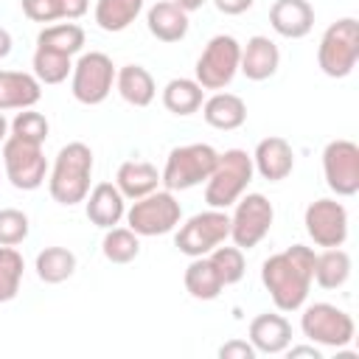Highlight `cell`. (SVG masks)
Returning a JSON list of instances; mask_svg holds the SVG:
<instances>
[{"label":"cell","mask_w":359,"mask_h":359,"mask_svg":"<svg viewBox=\"0 0 359 359\" xmlns=\"http://www.w3.org/2000/svg\"><path fill=\"white\" fill-rule=\"evenodd\" d=\"M171 3H177V6L182 8V11H188V14H191V11H196V8H202V6L208 3V0H171Z\"/></svg>","instance_id":"cell-42"},{"label":"cell","mask_w":359,"mask_h":359,"mask_svg":"<svg viewBox=\"0 0 359 359\" xmlns=\"http://www.w3.org/2000/svg\"><path fill=\"white\" fill-rule=\"evenodd\" d=\"M115 185L123 194V199L135 202V199L160 188V171H157V165H151L146 160H126V163L118 165Z\"/></svg>","instance_id":"cell-23"},{"label":"cell","mask_w":359,"mask_h":359,"mask_svg":"<svg viewBox=\"0 0 359 359\" xmlns=\"http://www.w3.org/2000/svg\"><path fill=\"white\" fill-rule=\"evenodd\" d=\"M216 157H219V151L210 143L177 146L165 157V165L160 171V185L165 191H191L210 177Z\"/></svg>","instance_id":"cell-4"},{"label":"cell","mask_w":359,"mask_h":359,"mask_svg":"<svg viewBox=\"0 0 359 359\" xmlns=\"http://www.w3.org/2000/svg\"><path fill=\"white\" fill-rule=\"evenodd\" d=\"M11 48H14V42H11V34L0 25V59H6L8 53H11Z\"/></svg>","instance_id":"cell-41"},{"label":"cell","mask_w":359,"mask_h":359,"mask_svg":"<svg viewBox=\"0 0 359 359\" xmlns=\"http://www.w3.org/2000/svg\"><path fill=\"white\" fill-rule=\"evenodd\" d=\"M42 98V84L34 73L0 70V109H28Z\"/></svg>","instance_id":"cell-21"},{"label":"cell","mask_w":359,"mask_h":359,"mask_svg":"<svg viewBox=\"0 0 359 359\" xmlns=\"http://www.w3.org/2000/svg\"><path fill=\"white\" fill-rule=\"evenodd\" d=\"M84 28L76 25V22H56V25H45L39 34H36V45L39 48H50L56 53H65V56H76L81 53L84 48Z\"/></svg>","instance_id":"cell-30"},{"label":"cell","mask_w":359,"mask_h":359,"mask_svg":"<svg viewBox=\"0 0 359 359\" xmlns=\"http://www.w3.org/2000/svg\"><path fill=\"white\" fill-rule=\"evenodd\" d=\"M3 168L17 191H36L48 177V160L39 143L20 140L14 135L3 143Z\"/></svg>","instance_id":"cell-12"},{"label":"cell","mask_w":359,"mask_h":359,"mask_svg":"<svg viewBox=\"0 0 359 359\" xmlns=\"http://www.w3.org/2000/svg\"><path fill=\"white\" fill-rule=\"evenodd\" d=\"M230 238V216L227 210L219 208H208L202 213H194L185 224H180L174 244L182 255L188 258H199L208 255L210 250H216L219 244H224Z\"/></svg>","instance_id":"cell-9"},{"label":"cell","mask_w":359,"mask_h":359,"mask_svg":"<svg viewBox=\"0 0 359 359\" xmlns=\"http://www.w3.org/2000/svg\"><path fill=\"white\" fill-rule=\"evenodd\" d=\"M283 353H289V359H297V356H309V359H323L320 348L311 342V345H289Z\"/></svg>","instance_id":"cell-40"},{"label":"cell","mask_w":359,"mask_h":359,"mask_svg":"<svg viewBox=\"0 0 359 359\" xmlns=\"http://www.w3.org/2000/svg\"><path fill=\"white\" fill-rule=\"evenodd\" d=\"M280 67V50L278 45L264 36V34H255L247 39V45L241 48V62H238V70L250 79V81H266L278 73Z\"/></svg>","instance_id":"cell-19"},{"label":"cell","mask_w":359,"mask_h":359,"mask_svg":"<svg viewBox=\"0 0 359 359\" xmlns=\"http://www.w3.org/2000/svg\"><path fill=\"white\" fill-rule=\"evenodd\" d=\"M252 154L244 149H227L216 157V165L210 177L205 180V202L208 208L227 210L238 202L241 194H247V185L252 182Z\"/></svg>","instance_id":"cell-3"},{"label":"cell","mask_w":359,"mask_h":359,"mask_svg":"<svg viewBox=\"0 0 359 359\" xmlns=\"http://www.w3.org/2000/svg\"><path fill=\"white\" fill-rule=\"evenodd\" d=\"M90 180H93V149L81 140L62 146L48 177V191L53 202L67 208L84 202V196L90 194Z\"/></svg>","instance_id":"cell-2"},{"label":"cell","mask_w":359,"mask_h":359,"mask_svg":"<svg viewBox=\"0 0 359 359\" xmlns=\"http://www.w3.org/2000/svg\"><path fill=\"white\" fill-rule=\"evenodd\" d=\"M303 224H306L309 238L323 250L342 247L348 238V210L342 202H337L331 196L309 202V208L303 213Z\"/></svg>","instance_id":"cell-14"},{"label":"cell","mask_w":359,"mask_h":359,"mask_svg":"<svg viewBox=\"0 0 359 359\" xmlns=\"http://www.w3.org/2000/svg\"><path fill=\"white\" fill-rule=\"evenodd\" d=\"M101 252L109 264H129L140 255V236L129 227H109L101 241Z\"/></svg>","instance_id":"cell-32"},{"label":"cell","mask_w":359,"mask_h":359,"mask_svg":"<svg viewBox=\"0 0 359 359\" xmlns=\"http://www.w3.org/2000/svg\"><path fill=\"white\" fill-rule=\"evenodd\" d=\"M199 109H202L205 123L213 129H222V132H233V129L244 126V121H247L244 98L236 93H224V90H216L210 98H205Z\"/></svg>","instance_id":"cell-20"},{"label":"cell","mask_w":359,"mask_h":359,"mask_svg":"<svg viewBox=\"0 0 359 359\" xmlns=\"http://www.w3.org/2000/svg\"><path fill=\"white\" fill-rule=\"evenodd\" d=\"M115 90L118 95L132 107H149L157 95V84L151 73L143 65H123L115 73Z\"/></svg>","instance_id":"cell-24"},{"label":"cell","mask_w":359,"mask_h":359,"mask_svg":"<svg viewBox=\"0 0 359 359\" xmlns=\"http://www.w3.org/2000/svg\"><path fill=\"white\" fill-rule=\"evenodd\" d=\"M185 292L194 297V300H216L224 289V280L219 278L213 261L208 255H199V258H191V264L185 266Z\"/></svg>","instance_id":"cell-25"},{"label":"cell","mask_w":359,"mask_h":359,"mask_svg":"<svg viewBox=\"0 0 359 359\" xmlns=\"http://www.w3.org/2000/svg\"><path fill=\"white\" fill-rule=\"evenodd\" d=\"M20 3H22V14L34 22L79 20L90 8V0H20Z\"/></svg>","instance_id":"cell-29"},{"label":"cell","mask_w":359,"mask_h":359,"mask_svg":"<svg viewBox=\"0 0 359 359\" xmlns=\"http://www.w3.org/2000/svg\"><path fill=\"white\" fill-rule=\"evenodd\" d=\"M31 67H34V76L39 79V84H62L73 73V59L65 56V53H56L50 48L36 45Z\"/></svg>","instance_id":"cell-33"},{"label":"cell","mask_w":359,"mask_h":359,"mask_svg":"<svg viewBox=\"0 0 359 359\" xmlns=\"http://www.w3.org/2000/svg\"><path fill=\"white\" fill-rule=\"evenodd\" d=\"M359 62V22L342 17L325 28L317 45V65L331 79H345Z\"/></svg>","instance_id":"cell-5"},{"label":"cell","mask_w":359,"mask_h":359,"mask_svg":"<svg viewBox=\"0 0 359 359\" xmlns=\"http://www.w3.org/2000/svg\"><path fill=\"white\" fill-rule=\"evenodd\" d=\"M252 3H255V0H213V6H216L222 14H227V17L244 14L247 8H252Z\"/></svg>","instance_id":"cell-39"},{"label":"cell","mask_w":359,"mask_h":359,"mask_svg":"<svg viewBox=\"0 0 359 359\" xmlns=\"http://www.w3.org/2000/svg\"><path fill=\"white\" fill-rule=\"evenodd\" d=\"M238 62H241V42L230 34H216L208 39L202 56L196 59L194 79L202 84V90H224L236 79Z\"/></svg>","instance_id":"cell-8"},{"label":"cell","mask_w":359,"mask_h":359,"mask_svg":"<svg viewBox=\"0 0 359 359\" xmlns=\"http://www.w3.org/2000/svg\"><path fill=\"white\" fill-rule=\"evenodd\" d=\"M123 219H126L129 230H135L137 236H165L180 224L182 208H180L174 191L157 188V191L135 199L132 208H126Z\"/></svg>","instance_id":"cell-7"},{"label":"cell","mask_w":359,"mask_h":359,"mask_svg":"<svg viewBox=\"0 0 359 359\" xmlns=\"http://www.w3.org/2000/svg\"><path fill=\"white\" fill-rule=\"evenodd\" d=\"M252 168L264 180L280 182V180H286L294 171V149L289 146L286 137L269 135V137L258 140V146L252 151Z\"/></svg>","instance_id":"cell-15"},{"label":"cell","mask_w":359,"mask_h":359,"mask_svg":"<svg viewBox=\"0 0 359 359\" xmlns=\"http://www.w3.org/2000/svg\"><path fill=\"white\" fill-rule=\"evenodd\" d=\"M351 278V255L342 247H325L314 258V283L323 289H339Z\"/></svg>","instance_id":"cell-26"},{"label":"cell","mask_w":359,"mask_h":359,"mask_svg":"<svg viewBox=\"0 0 359 359\" xmlns=\"http://www.w3.org/2000/svg\"><path fill=\"white\" fill-rule=\"evenodd\" d=\"M205 101V90L196 79H171L163 87V107L174 115H194Z\"/></svg>","instance_id":"cell-28"},{"label":"cell","mask_w":359,"mask_h":359,"mask_svg":"<svg viewBox=\"0 0 359 359\" xmlns=\"http://www.w3.org/2000/svg\"><path fill=\"white\" fill-rule=\"evenodd\" d=\"M314 258L317 252L306 244H292L283 252L269 255L261 264V283L269 292L278 311L303 309L311 283H314Z\"/></svg>","instance_id":"cell-1"},{"label":"cell","mask_w":359,"mask_h":359,"mask_svg":"<svg viewBox=\"0 0 359 359\" xmlns=\"http://www.w3.org/2000/svg\"><path fill=\"white\" fill-rule=\"evenodd\" d=\"M300 331L306 339L323 348H348L356 334L353 317L334 303H311L300 314Z\"/></svg>","instance_id":"cell-6"},{"label":"cell","mask_w":359,"mask_h":359,"mask_svg":"<svg viewBox=\"0 0 359 359\" xmlns=\"http://www.w3.org/2000/svg\"><path fill=\"white\" fill-rule=\"evenodd\" d=\"M8 129H11V135L14 137H20V140H28V143H45L48 140V132H50V123H48V118L42 115V112H36L34 107H28V109H20L17 115H14V121L8 123Z\"/></svg>","instance_id":"cell-36"},{"label":"cell","mask_w":359,"mask_h":359,"mask_svg":"<svg viewBox=\"0 0 359 359\" xmlns=\"http://www.w3.org/2000/svg\"><path fill=\"white\" fill-rule=\"evenodd\" d=\"M250 345L255 353H283L292 345V323L283 314L264 311L250 320Z\"/></svg>","instance_id":"cell-17"},{"label":"cell","mask_w":359,"mask_h":359,"mask_svg":"<svg viewBox=\"0 0 359 359\" xmlns=\"http://www.w3.org/2000/svg\"><path fill=\"white\" fill-rule=\"evenodd\" d=\"M84 213L95 227L109 230V227L121 224V219L126 216V199L115 182H98L84 196Z\"/></svg>","instance_id":"cell-16"},{"label":"cell","mask_w":359,"mask_h":359,"mask_svg":"<svg viewBox=\"0 0 359 359\" xmlns=\"http://www.w3.org/2000/svg\"><path fill=\"white\" fill-rule=\"evenodd\" d=\"M34 269L45 283H65L76 272V255L67 247H45L39 250Z\"/></svg>","instance_id":"cell-31"},{"label":"cell","mask_w":359,"mask_h":359,"mask_svg":"<svg viewBox=\"0 0 359 359\" xmlns=\"http://www.w3.org/2000/svg\"><path fill=\"white\" fill-rule=\"evenodd\" d=\"M140 11H143V0H95L93 17L101 31L118 34V31H126Z\"/></svg>","instance_id":"cell-27"},{"label":"cell","mask_w":359,"mask_h":359,"mask_svg":"<svg viewBox=\"0 0 359 359\" xmlns=\"http://www.w3.org/2000/svg\"><path fill=\"white\" fill-rule=\"evenodd\" d=\"M146 25L149 34L160 42H180L188 34V11H182L171 0H160L146 11Z\"/></svg>","instance_id":"cell-22"},{"label":"cell","mask_w":359,"mask_h":359,"mask_svg":"<svg viewBox=\"0 0 359 359\" xmlns=\"http://www.w3.org/2000/svg\"><path fill=\"white\" fill-rule=\"evenodd\" d=\"M6 137H8V121H6V115L0 109V143H6Z\"/></svg>","instance_id":"cell-43"},{"label":"cell","mask_w":359,"mask_h":359,"mask_svg":"<svg viewBox=\"0 0 359 359\" xmlns=\"http://www.w3.org/2000/svg\"><path fill=\"white\" fill-rule=\"evenodd\" d=\"M115 65L107 53L101 50H90L81 53L73 62V73H70V93L79 104L95 107L101 101H107V95L112 93L115 84Z\"/></svg>","instance_id":"cell-10"},{"label":"cell","mask_w":359,"mask_h":359,"mask_svg":"<svg viewBox=\"0 0 359 359\" xmlns=\"http://www.w3.org/2000/svg\"><path fill=\"white\" fill-rule=\"evenodd\" d=\"M25 261L17 247H0V303H11L20 294Z\"/></svg>","instance_id":"cell-34"},{"label":"cell","mask_w":359,"mask_h":359,"mask_svg":"<svg viewBox=\"0 0 359 359\" xmlns=\"http://www.w3.org/2000/svg\"><path fill=\"white\" fill-rule=\"evenodd\" d=\"M325 185L337 196H353L359 191V146L348 137H337L323 149Z\"/></svg>","instance_id":"cell-13"},{"label":"cell","mask_w":359,"mask_h":359,"mask_svg":"<svg viewBox=\"0 0 359 359\" xmlns=\"http://www.w3.org/2000/svg\"><path fill=\"white\" fill-rule=\"evenodd\" d=\"M208 258L213 261V266H216V272H219V278L224 280V286H233V283H238L241 278H244V272H247V261H244V250L241 247H224V244H219L216 250H210L208 252Z\"/></svg>","instance_id":"cell-35"},{"label":"cell","mask_w":359,"mask_h":359,"mask_svg":"<svg viewBox=\"0 0 359 359\" xmlns=\"http://www.w3.org/2000/svg\"><path fill=\"white\" fill-rule=\"evenodd\" d=\"M31 222L22 210L17 208H3L0 210V247H17L28 238Z\"/></svg>","instance_id":"cell-37"},{"label":"cell","mask_w":359,"mask_h":359,"mask_svg":"<svg viewBox=\"0 0 359 359\" xmlns=\"http://www.w3.org/2000/svg\"><path fill=\"white\" fill-rule=\"evenodd\" d=\"M219 356L222 359H252L255 356V348L247 342V339H230L219 348Z\"/></svg>","instance_id":"cell-38"},{"label":"cell","mask_w":359,"mask_h":359,"mask_svg":"<svg viewBox=\"0 0 359 359\" xmlns=\"http://www.w3.org/2000/svg\"><path fill=\"white\" fill-rule=\"evenodd\" d=\"M269 25L283 39H303L314 28V8L309 0H275L269 8Z\"/></svg>","instance_id":"cell-18"},{"label":"cell","mask_w":359,"mask_h":359,"mask_svg":"<svg viewBox=\"0 0 359 359\" xmlns=\"http://www.w3.org/2000/svg\"><path fill=\"white\" fill-rule=\"evenodd\" d=\"M275 208L264 194H241L230 216V238L241 250L258 247L272 230Z\"/></svg>","instance_id":"cell-11"}]
</instances>
